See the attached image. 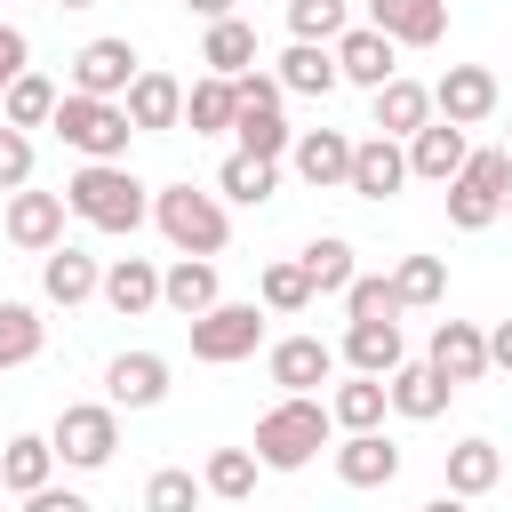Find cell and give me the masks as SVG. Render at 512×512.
<instances>
[{
  "instance_id": "cell-2",
  "label": "cell",
  "mask_w": 512,
  "mask_h": 512,
  "mask_svg": "<svg viewBox=\"0 0 512 512\" xmlns=\"http://www.w3.org/2000/svg\"><path fill=\"white\" fill-rule=\"evenodd\" d=\"M64 208L88 224V232H136L152 216V192L136 184L128 160H80L72 184H64Z\"/></svg>"
},
{
  "instance_id": "cell-54",
  "label": "cell",
  "mask_w": 512,
  "mask_h": 512,
  "mask_svg": "<svg viewBox=\"0 0 512 512\" xmlns=\"http://www.w3.org/2000/svg\"><path fill=\"white\" fill-rule=\"evenodd\" d=\"M504 216H512V200H504Z\"/></svg>"
},
{
  "instance_id": "cell-41",
  "label": "cell",
  "mask_w": 512,
  "mask_h": 512,
  "mask_svg": "<svg viewBox=\"0 0 512 512\" xmlns=\"http://www.w3.org/2000/svg\"><path fill=\"white\" fill-rule=\"evenodd\" d=\"M392 288H400V304H440V296H448V264H440V256H400Z\"/></svg>"
},
{
  "instance_id": "cell-7",
  "label": "cell",
  "mask_w": 512,
  "mask_h": 512,
  "mask_svg": "<svg viewBox=\"0 0 512 512\" xmlns=\"http://www.w3.org/2000/svg\"><path fill=\"white\" fill-rule=\"evenodd\" d=\"M136 72H144V56H136L120 32H104V40H88V48L72 56V80H64V88H72V96H112V104H120V96L136 88Z\"/></svg>"
},
{
  "instance_id": "cell-38",
  "label": "cell",
  "mask_w": 512,
  "mask_h": 512,
  "mask_svg": "<svg viewBox=\"0 0 512 512\" xmlns=\"http://www.w3.org/2000/svg\"><path fill=\"white\" fill-rule=\"evenodd\" d=\"M232 136H240V152H248V160H288V152H296V128H288L280 112H240V120H232Z\"/></svg>"
},
{
  "instance_id": "cell-13",
  "label": "cell",
  "mask_w": 512,
  "mask_h": 512,
  "mask_svg": "<svg viewBox=\"0 0 512 512\" xmlns=\"http://www.w3.org/2000/svg\"><path fill=\"white\" fill-rule=\"evenodd\" d=\"M368 112H376L368 128H376V136H392V144H408L424 120H440V112H432V88H424V80H408V72H400V80H384V88L368 96Z\"/></svg>"
},
{
  "instance_id": "cell-42",
  "label": "cell",
  "mask_w": 512,
  "mask_h": 512,
  "mask_svg": "<svg viewBox=\"0 0 512 512\" xmlns=\"http://www.w3.org/2000/svg\"><path fill=\"white\" fill-rule=\"evenodd\" d=\"M256 304H264V312H304V304H312V280H304V264H264V280H256Z\"/></svg>"
},
{
  "instance_id": "cell-34",
  "label": "cell",
  "mask_w": 512,
  "mask_h": 512,
  "mask_svg": "<svg viewBox=\"0 0 512 512\" xmlns=\"http://www.w3.org/2000/svg\"><path fill=\"white\" fill-rule=\"evenodd\" d=\"M296 264H304L312 296H344V288L360 280V264H352V240H336V232H320V240H312V248H304Z\"/></svg>"
},
{
  "instance_id": "cell-52",
  "label": "cell",
  "mask_w": 512,
  "mask_h": 512,
  "mask_svg": "<svg viewBox=\"0 0 512 512\" xmlns=\"http://www.w3.org/2000/svg\"><path fill=\"white\" fill-rule=\"evenodd\" d=\"M56 8H96V0H56Z\"/></svg>"
},
{
  "instance_id": "cell-25",
  "label": "cell",
  "mask_w": 512,
  "mask_h": 512,
  "mask_svg": "<svg viewBox=\"0 0 512 512\" xmlns=\"http://www.w3.org/2000/svg\"><path fill=\"white\" fill-rule=\"evenodd\" d=\"M0 488H8V496L56 488V448H48V432H8V448H0Z\"/></svg>"
},
{
  "instance_id": "cell-11",
  "label": "cell",
  "mask_w": 512,
  "mask_h": 512,
  "mask_svg": "<svg viewBox=\"0 0 512 512\" xmlns=\"http://www.w3.org/2000/svg\"><path fill=\"white\" fill-rule=\"evenodd\" d=\"M368 24L392 48H440L448 40V0H368Z\"/></svg>"
},
{
  "instance_id": "cell-8",
  "label": "cell",
  "mask_w": 512,
  "mask_h": 512,
  "mask_svg": "<svg viewBox=\"0 0 512 512\" xmlns=\"http://www.w3.org/2000/svg\"><path fill=\"white\" fill-rule=\"evenodd\" d=\"M496 104H504V88H496V72H488V64H448V72L432 80V112H440V120H456V128H480Z\"/></svg>"
},
{
  "instance_id": "cell-6",
  "label": "cell",
  "mask_w": 512,
  "mask_h": 512,
  "mask_svg": "<svg viewBox=\"0 0 512 512\" xmlns=\"http://www.w3.org/2000/svg\"><path fill=\"white\" fill-rule=\"evenodd\" d=\"M256 344H264V304H216L192 320V360H208V368H232Z\"/></svg>"
},
{
  "instance_id": "cell-39",
  "label": "cell",
  "mask_w": 512,
  "mask_h": 512,
  "mask_svg": "<svg viewBox=\"0 0 512 512\" xmlns=\"http://www.w3.org/2000/svg\"><path fill=\"white\" fill-rule=\"evenodd\" d=\"M200 472H184V464H160L152 480H144V512H200Z\"/></svg>"
},
{
  "instance_id": "cell-47",
  "label": "cell",
  "mask_w": 512,
  "mask_h": 512,
  "mask_svg": "<svg viewBox=\"0 0 512 512\" xmlns=\"http://www.w3.org/2000/svg\"><path fill=\"white\" fill-rule=\"evenodd\" d=\"M24 72H32V40H24L16 24H0V96H8Z\"/></svg>"
},
{
  "instance_id": "cell-29",
  "label": "cell",
  "mask_w": 512,
  "mask_h": 512,
  "mask_svg": "<svg viewBox=\"0 0 512 512\" xmlns=\"http://www.w3.org/2000/svg\"><path fill=\"white\" fill-rule=\"evenodd\" d=\"M496 480H504V448H496V440H456V448H448V496L472 504V496H488Z\"/></svg>"
},
{
  "instance_id": "cell-55",
  "label": "cell",
  "mask_w": 512,
  "mask_h": 512,
  "mask_svg": "<svg viewBox=\"0 0 512 512\" xmlns=\"http://www.w3.org/2000/svg\"><path fill=\"white\" fill-rule=\"evenodd\" d=\"M0 448H8V440H0Z\"/></svg>"
},
{
  "instance_id": "cell-37",
  "label": "cell",
  "mask_w": 512,
  "mask_h": 512,
  "mask_svg": "<svg viewBox=\"0 0 512 512\" xmlns=\"http://www.w3.org/2000/svg\"><path fill=\"white\" fill-rule=\"evenodd\" d=\"M344 32H352V0H288V40L336 48Z\"/></svg>"
},
{
  "instance_id": "cell-1",
  "label": "cell",
  "mask_w": 512,
  "mask_h": 512,
  "mask_svg": "<svg viewBox=\"0 0 512 512\" xmlns=\"http://www.w3.org/2000/svg\"><path fill=\"white\" fill-rule=\"evenodd\" d=\"M336 440V416H328V400H312V392H280L264 416H256V464L264 472H304L320 448Z\"/></svg>"
},
{
  "instance_id": "cell-21",
  "label": "cell",
  "mask_w": 512,
  "mask_h": 512,
  "mask_svg": "<svg viewBox=\"0 0 512 512\" xmlns=\"http://www.w3.org/2000/svg\"><path fill=\"white\" fill-rule=\"evenodd\" d=\"M104 400L112 408H160L168 400V360L160 352H120L104 368Z\"/></svg>"
},
{
  "instance_id": "cell-35",
  "label": "cell",
  "mask_w": 512,
  "mask_h": 512,
  "mask_svg": "<svg viewBox=\"0 0 512 512\" xmlns=\"http://www.w3.org/2000/svg\"><path fill=\"white\" fill-rule=\"evenodd\" d=\"M256 448H208V464H200V488L208 496H224V504H248L256 496Z\"/></svg>"
},
{
  "instance_id": "cell-4",
  "label": "cell",
  "mask_w": 512,
  "mask_h": 512,
  "mask_svg": "<svg viewBox=\"0 0 512 512\" xmlns=\"http://www.w3.org/2000/svg\"><path fill=\"white\" fill-rule=\"evenodd\" d=\"M48 128H56L80 160H128V136H136L128 104H112V96H72V88H64V104H56Z\"/></svg>"
},
{
  "instance_id": "cell-20",
  "label": "cell",
  "mask_w": 512,
  "mask_h": 512,
  "mask_svg": "<svg viewBox=\"0 0 512 512\" xmlns=\"http://www.w3.org/2000/svg\"><path fill=\"white\" fill-rule=\"evenodd\" d=\"M264 376H272L280 392H312V384L336 376V352H328L320 336H280V344L264 352Z\"/></svg>"
},
{
  "instance_id": "cell-18",
  "label": "cell",
  "mask_w": 512,
  "mask_h": 512,
  "mask_svg": "<svg viewBox=\"0 0 512 512\" xmlns=\"http://www.w3.org/2000/svg\"><path fill=\"white\" fill-rule=\"evenodd\" d=\"M384 392H392V416H408V424H432V416H448V376L432 368V360H400L392 376H384Z\"/></svg>"
},
{
  "instance_id": "cell-30",
  "label": "cell",
  "mask_w": 512,
  "mask_h": 512,
  "mask_svg": "<svg viewBox=\"0 0 512 512\" xmlns=\"http://www.w3.org/2000/svg\"><path fill=\"white\" fill-rule=\"evenodd\" d=\"M200 64H208L216 80H240V72H256V24H240V16L208 24V40H200Z\"/></svg>"
},
{
  "instance_id": "cell-16",
  "label": "cell",
  "mask_w": 512,
  "mask_h": 512,
  "mask_svg": "<svg viewBox=\"0 0 512 512\" xmlns=\"http://www.w3.org/2000/svg\"><path fill=\"white\" fill-rule=\"evenodd\" d=\"M40 296L72 312V304L104 296V264H96L88 248H72V240H64V248H48V256H40Z\"/></svg>"
},
{
  "instance_id": "cell-36",
  "label": "cell",
  "mask_w": 512,
  "mask_h": 512,
  "mask_svg": "<svg viewBox=\"0 0 512 512\" xmlns=\"http://www.w3.org/2000/svg\"><path fill=\"white\" fill-rule=\"evenodd\" d=\"M40 344H48V320H40L32 304L0 296V376H8V368H24V360H40Z\"/></svg>"
},
{
  "instance_id": "cell-24",
  "label": "cell",
  "mask_w": 512,
  "mask_h": 512,
  "mask_svg": "<svg viewBox=\"0 0 512 512\" xmlns=\"http://www.w3.org/2000/svg\"><path fill=\"white\" fill-rule=\"evenodd\" d=\"M400 360H408L400 320H352V328H344V368H352V376H392Z\"/></svg>"
},
{
  "instance_id": "cell-45",
  "label": "cell",
  "mask_w": 512,
  "mask_h": 512,
  "mask_svg": "<svg viewBox=\"0 0 512 512\" xmlns=\"http://www.w3.org/2000/svg\"><path fill=\"white\" fill-rule=\"evenodd\" d=\"M32 184V136L0 120V192H24Z\"/></svg>"
},
{
  "instance_id": "cell-53",
  "label": "cell",
  "mask_w": 512,
  "mask_h": 512,
  "mask_svg": "<svg viewBox=\"0 0 512 512\" xmlns=\"http://www.w3.org/2000/svg\"><path fill=\"white\" fill-rule=\"evenodd\" d=\"M504 152H512V128H504Z\"/></svg>"
},
{
  "instance_id": "cell-26",
  "label": "cell",
  "mask_w": 512,
  "mask_h": 512,
  "mask_svg": "<svg viewBox=\"0 0 512 512\" xmlns=\"http://www.w3.org/2000/svg\"><path fill=\"white\" fill-rule=\"evenodd\" d=\"M120 104H128L136 128H184V80H176V72H152V64H144Z\"/></svg>"
},
{
  "instance_id": "cell-33",
  "label": "cell",
  "mask_w": 512,
  "mask_h": 512,
  "mask_svg": "<svg viewBox=\"0 0 512 512\" xmlns=\"http://www.w3.org/2000/svg\"><path fill=\"white\" fill-rule=\"evenodd\" d=\"M216 192H224V200H240V208H264V200L280 192V160H248V152H224V168H216Z\"/></svg>"
},
{
  "instance_id": "cell-43",
  "label": "cell",
  "mask_w": 512,
  "mask_h": 512,
  "mask_svg": "<svg viewBox=\"0 0 512 512\" xmlns=\"http://www.w3.org/2000/svg\"><path fill=\"white\" fill-rule=\"evenodd\" d=\"M496 216H504V200H496V192H480V184H464V176L448 184V224H456V232H488Z\"/></svg>"
},
{
  "instance_id": "cell-32",
  "label": "cell",
  "mask_w": 512,
  "mask_h": 512,
  "mask_svg": "<svg viewBox=\"0 0 512 512\" xmlns=\"http://www.w3.org/2000/svg\"><path fill=\"white\" fill-rule=\"evenodd\" d=\"M56 104H64V88H56L48 72H24V80H16L8 96H0V120L32 136V128H48V120H56Z\"/></svg>"
},
{
  "instance_id": "cell-22",
  "label": "cell",
  "mask_w": 512,
  "mask_h": 512,
  "mask_svg": "<svg viewBox=\"0 0 512 512\" xmlns=\"http://www.w3.org/2000/svg\"><path fill=\"white\" fill-rule=\"evenodd\" d=\"M336 480L344 488H392L400 480V448L384 432H344L336 440Z\"/></svg>"
},
{
  "instance_id": "cell-40",
  "label": "cell",
  "mask_w": 512,
  "mask_h": 512,
  "mask_svg": "<svg viewBox=\"0 0 512 512\" xmlns=\"http://www.w3.org/2000/svg\"><path fill=\"white\" fill-rule=\"evenodd\" d=\"M344 312H352V320H400L408 304H400V288H392V272H360V280L344 288Z\"/></svg>"
},
{
  "instance_id": "cell-31",
  "label": "cell",
  "mask_w": 512,
  "mask_h": 512,
  "mask_svg": "<svg viewBox=\"0 0 512 512\" xmlns=\"http://www.w3.org/2000/svg\"><path fill=\"white\" fill-rule=\"evenodd\" d=\"M232 120H240V96H232V80L200 72V80L184 88V128H192V136H224Z\"/></svg>"
},
{
  "instance_id": "cell-14",
  "label": "cell",
  "mask_w": 512,
  "mask_h": 512,
  "mask_svg": "<svg viewBox=\"0 0 512 512\" xmlns=\"http://www.w3.org/2000/svg\"><path fill=\"white\" fill-rule=\"evenodd\" d=\"M464 160H472V144H464L456 120H424V128L408 136V176H424V184H456Z\"/></svg>"
},
{
  "instance_id": "cell-9",
  "label": "cell",
  "mask_w": 512,
  "mask_h": 512,
  "mask_svg": "<svg viewBox=\"0 0 512 512\" xmlns=\"http://www.w3.org/2000/svg\"><path fill=\"white\" fill-rule=\"evenodd\" d=\"M352 144H360V136H344V128H296L288 168H296L312 192H336V184H352Z\"/></svg>"
},
{
  "instance_id": "cell-17",
  "label": "cell",
  "mask_w": 512,
  "mask_h": 512,
  "mask_svg": "<svg viewBox=\"0 0 512 512\" xmlns=\"http://www.w3.org/2000/svg\"><path fill=\"white\" fill-rule=\"evenodd\" d=\"M424 360H432L448 384H480V376H488V328H472V320H440L432 344H424Z\"/></svg>"
},
{
  "instance_id": "cell-19",
  "label": "cell",
  "mask_w": 512,
  "mask_h": 512,
  "mask_svg": "<svg viewBox=\"0 0 512 512\" xmlns=\"http://www.w3.org/2000/svg\"><path fill=\"white\" fill-rule=\"evenodd\" d=\"M160 304H168L184 328H192L200 312H216V304H224V288H216V264H208V256H176V264L160 272Z\"/></svg>"
},
{
  "instance_id": "cell-48",
  "label": "cell",
  "mask_w": 512,
  "mask_h": 512,
  "mask_svg": "<svg viewBox=\"0 0 512 512\" xmlns=\"http://www.w3.org/2000/svg\"><path fill=\"white\" fill-rule=\"evenodd\" d=\"M24 512H96V504L72 496V488H40V496H24Z\"/></svg>"
},
{
  "instance_id": "cell-23",
  "label": "cell",
  "mask_w": 512,
  "mask_h": 512,
  "mask_svg": "<svg viewBox=\"0 0 512 512\" xmlns=\"http://www.w3.org/2000/svg\"><path fill=\"white\" fill-rule=\"evenodd\" d=\"M272 80L288 88V96H336L344 88V72H336V48H312V40H288L280 48V64H272Z\"/></svg>"
},
{
  "instance_id": "cell-50",
  "label": "cell",
  "mask_w": 512,
  "mask_h": 512,
  "mask_svg": "<svg viewBox=\"0 0 512 512\" xmlns=\"http://www.w3.org/2000/svg\"><path fill=\"white\" fill-rule=\"evenodd\" d=\"M184 8H192V16H208V24H224V16H232V0H184Z\"/></svg>"
},
{
  "instance_id": "cell-28",
  "label": "cell",
  "mask_w": 512,
  "mask_h": 512,
  "mask_svg": "<svg viewBox=\"0 0 512 512\" xmlns=\"http://www.w3.org/2000/svg\"><path fill=\"white\" fill-rule=\"evenodd\" d=\"M384 408H392L384 376H344V384L328 392V416H336V432H384Z\"/></svg>"
},
{
  "instance_id": "cell-3",
  "label": "cell",
  "mask_w": 512,
  "mask_h": 512,
  "mask_svg": "<svg viewBox=\"0 0 512 512\" xmlns=\"http://www.w3.org/2000/svg\"><path fill=\"white\" fill-rule=\"evenodd\" d=\"M152 224H160V240L176 248V256H224V240H232V208H224V192H200V184H160L152 192Z\"/></svg>"
},
{
  "instance_id": "cell-46",
  "label": "cell",
  "mask_w": 512,
  "mask_h": 512,
  "mask_svg": "<svg viewBox=\"0 0 512 512\" xmlns=\"http://www.w3.org/2000/svg\"><path fill=\"white\" fill-rule=\"evenodd\" d=\"M232 96H240V112H280V96H288V88H280L272 72H240V80H232Z\"/></svg>"
},
{
  "instance_id": "cell-44",
  "label": "cell",
  "mask_w": 512,
  "mask_h": 512,
  "mask_svg": "<svg viewBox=\"0 0 512 512\" xmlns=\"http://www.w3.org/2000/svg\"><path fill=\"white\" fill-rule=\"evenodd\" d=\"M464 184H480V192L512 200V152H504V144H480V152L464 160Z\"/></svg>"
},
{
  "instance_id": "cell-51",
  "label": "cell",
  "mask_w": 512,
  "mask_h": 512,
  "mask_svg": "<svg viewBox=\"0 0 512 512\" xmlns=\"http://www.w3.org/2000/svg\"><path fill=\"white\" fill-rule=\"evenodd\" d=\"M416 512H472L464 496H432V504H416Z\"/></svg>"
},
{
  "instance_id": "cell-5",
  "label": "cell",
  "mask_w": 512,
  "mask_h": 512,
  "mask_svg": "<svg viewBox=\"0 0 512 512\" xmlns=\"http://www.w3.org/2000/svg\"><path fill=\"white\" fill-rule=\"evenodd\" d=\"M48 448L72 472H104L112 448H120V408L112 400H64V416L48 424Z\"/></svg>"
},
{
  "instance_id": "cell-49",
  "label": "cell",
  "mask_w": 512,
  "mask_h": 512,
  "mask_svg": "<svg viewBox=\"0 0 512 512\" xmlns=\"http://www.w3.org/2000/svg\"><path fill=\"white\" fill-rule=\"evenodd\" d=\"M488 368H512V320L488 328Z\"/></svg>"
},
{
  "instance_id": "cell-12",
  "label": "cell",
  "mask_w": 512,
  "mask_h": 512,
  "mask_svg": "<svg viewBox=\"0 0 512 512\" xmlns=\"http://www.w3.org/2000/svg\"><path fill=\"white\" fill-rule=\"evenodd\" d=\"M336 72H344L352 88H368V96H376L384 80H400V48H392L376 24H352V32L336 40Z\"/></svg>"
},
{
  "instance_id": "cell-15",
  "label": "cell",
  "mask_w": 512,
  "mask_h": 512,
  "mask_svg": "<svg viewBox=\"0 0 512 512\" xmlns=\"http://www.w3.org/2000/svg\"><path fill=\"white\" fill-rule=\"evenodd\" d=\"M408 184V144H392V136H360L352 144V200H392Z\"/></svg>"
},
{
  "instance_id": "cell-10",
  "label": "cell",
  "mask_w": 512,
  "mask_h": 512,
  "mask_svg": "<svg viewBox=\"0 0 512 512\" xmlns=\"http://www.w3.org/2000/svg\"><path fill=\"white\" fill-rule=\"evenodd\" d=\"M64 192H8V240L24 248V256H48V248H64Z\"/></svg>"
},
{
  "instance_id": "cell-27",
  "label": "cell",
  "mask_w": 512,
  "mask_h": 512,
  "mask_svg": "<svg viewBox=\"0 0 512 512\" xmlns=\"http://www.w3.org/2000/svg\"><path fill=\"white\" fill-rule=\"evenodd\" d=\"M104 304H112L120 320H144V312L160 304V264H152V256H120V264L104 272Z\"/></svg>"
}]
</instances>
